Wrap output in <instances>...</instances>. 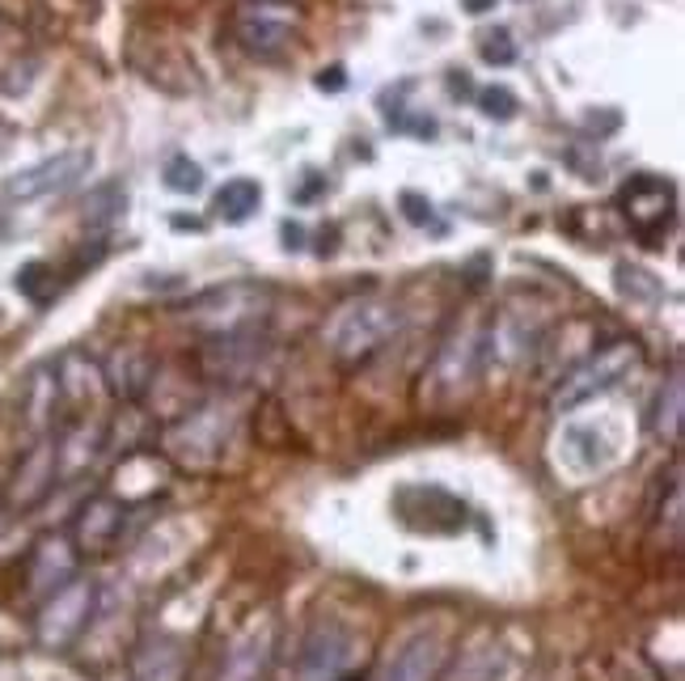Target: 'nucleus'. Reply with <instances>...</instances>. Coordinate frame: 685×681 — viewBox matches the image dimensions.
Wrapping results in <instances>:
<instances>
[{
  "label": "nucleus",
  "instance_id": "obj_27",
  "mask_svg": "<svg viewBox=\"0 0 685 681\" xmlns=\"http://www.w3.org/2000/svg\"><path fill=\"white\" fill-rule=\"evenodd\" d=\"M339 681H365V678H339Z\"/></svg>",
  "mask_w": 685,
  "mask_h": 681
},
{
  "label": "nucleus",
  "instance_id": "obj_8",
  "mask_svg": "<svg viewBox=\"0 0 685 681\" xmlns=\"http://www.w3.org/2000/svg\"><path fill=\"white\" fill-rule=\"evenodd\" d=\"M60 478V462H56V441H34V445L22 453V462L13 470L9 487H4V504L13 512H30L34 504H43L47 491L56 487Z\"/></svg>",
  "mask_w": 685,
  "mask_h": 681
},
{
  "label": "nucleus",
  "instance_id": "obj_20",
  "mask_svg": "<svg viewBox=\"0 0 685 681\" xmlns=\"http://www.w3.org/2000/svg\"><path fill=\"white\" fill-rule=\"evenodd\" d=\"M123 204H128V191H123L119 182H107L102 191L89 195V213H86V220H89V225H110L115 216L123 213Z\"/></svg>",
  "mask_w": 685,
  "mask_h": 681
},
{
  "label": "nucleus",
  "instance_id": "obj_2",
  "mask_svg": "<svg viewBox=\"0 0 685 681\" xmlns=\"http://www.w3.org/2000/svg\"><path fill=\"white\" fill-rule=\"evenodd\" d=\"M643 352L639 343L631 339H618L609 343V347H600L597 356H588L584 364H576L563 382L555 385V394H550V411H576V406L593 403L600 394H609L622 377H631V368H639Z\"/></svg>",
  "mask_w": 685,
  "mask_h": 681
},
{
  "label": "nucleus",
  "instance_id": "obj_1",
  "mask_svg": "<svg viewBox=\"0 0 685 681\" xmlns=\"http://www.w3.org/2000/svg\"><path fill=\"white\" fill-rule=\"evenodd\" d=\"M398 326H403L398 305L368 297V300H351V305H343L339 314L326 322L321 339H326V347H330L339 361H365V356H373V352H377Z\"/></svg>",
  "mask_w": 685,
  "mask_h": 681
},
{
  "label": "nucleus",
  "instance_id": "obj_14",
  "mask_svg": "<svg viewBox=\"0 0 685 681\" xmlns=\"http://www.w3.org/2000/svg\"><path fill=\"white\" fill-rule=\"evenodd\" d=\"M347 660V639L339 631H326V635H314L309 639V648H305V678H335L339 673V664Z\"/></svg>",
  "mask_w": 685,
  "mask_h": 681
},
{
  "label": "nucleus",
  "instance_id": "obj_26",
  "mask_svg": "<svg viewBox=\"0 0 685 681\" xmlns=\"http://www.w3.org/2000/svg\"><path fill=\"white\" fill-rule=\"evenodd\" d=\"M466 4V13H474V18H483V13H492L499 0H461Z\"/></svg>",
  "mask_w": 685,
  "mask_h": 681
},
{
  "label": "nucleus",
  "instance_id": "obj_10",
  "mask_svg": "<svg viewBox=\"0 0 685 681\" xmlns=\"http://www.w3.org/2000/svg\"><path fill=\"white\" fill-rule=\"evenodd\" d=\"M123 530V504L115 500V495H93L81 516H77V525H72V537H77V546L89 554L107 551L115 546V537Z\"/></svg>",
  "mask_w": 685,
  "mask_h": 681
},
{
  "label": "nucleus",
  "instance_id": "obj_7",
  "mask_svg": "<svg viewBox=\"0 0 685 681\" xmlns=\"http://www.w3.org/2000/svg\"><path fill=\"white\" fill-rule=\"evenodd\" d=\"M262 300H267V288H258V284H229V288H212V293H203V297L195 300L191 318L203 330L234 335V330L250 326L262 314Z\"/></svg>",
  "mask_w": 685,
  "mask_h": 681
},
{
  "label": "nucleus",
  "instance_id": "obj_15",
  "mask_svg": "<svg viewBox=\"0 0 685 681\" xmlns=\"http://www.w3.org/2000/svg\"><path fill=\"white\" fill-rule=\"evenodd\" d=\"M262 664H267V635H250L241 639L234 648V657H229V664H225V673H220V681H258L262 678Z\"/></svg>",
  "mask_w": 685,
  "mask_h": 681
},
{
  "label": "nucleus",
  "instance_id": "obj_4",
  "mask_svg": "<svg viewBox=\"0 0 685 681\" xmlns=\"http://www.w3.org/2000/svg\"><path fill=\"white\" fill-rule=\"evenodd\" d=\"M618 208L626 216V225H631V234L639 237L643 246H661L664 234L677 220V191L661 174H639V178H631L622 187Z\"/></svg>",
  "mask_w": 685,
  "mask_h": 681
},
{
  "label": "nucleus",
  "instance_id": "obj_12",
  "mask_svg": "<svg viewBox=\"0 0 685 681\" xmlns=\"http://www.w3.org/2000/svg\"><path fill=\"white\" fill-rule=\"evenodd\" d=\"M131 678L136 681H178L182 678V648L170 639H145L131 657Z\"/></svg>",
  "mask_w": 685,
  "mask_h": 681
},
{
  "label": "nucleus",
  "instance_id": "obj_11",
  "mask_svg": "<svg viewBox=\"0 0 685 681\" xmlns=\"http://www.w3.org/2000/svg\"><path fill=\"white\" fill-rule=\"evenodd\" d=\"M440 664H445V643L436 635H419L394 657L386 681H431L440 673Z\"/></svg>",
  "mask_w": 685,
  "mask_h": 681
},
{
  "label": "nucleus",
  "instance_id": "obj_23",
  "mask_svg": "<svg viewBox=\"0 0 685 681\" xmlns=\"http://www.w3.org/2000/svg\"><path fill=\"white\" fill-rule=\"evenodd\" d=\"M47 279H51V267H47V263H26L22 272H18V293H26L30 300H43Z\"/></svg>",
  "mask_w": 685,
  "mask_h": 681
},
{
  "label": "nucleus",
  "instance_id": "obj_22",
  "mask_svg": "<svg viewBox=\"0 0 685 681\" xmlns=\"http://www.w3.org/2000/svg\"><path fill=\"white\" fill-rule=\"evenodd\" d=\"M478 56L487 60V65H513L516 60V43L508 30H487L483 34V43H478Z\"/></svg>",
  "mask_w": 685,
  "mask_h": 681
},
{
  "label": "nucleus",
  "instance_id": "obj_9",
  "mask_svg": "<svg viewBox=\"0 0 685 681\" xmlns=\"http://www.w3.org/2000/svg\"><path fill=\"white\" fill-rule=\"evenodd\" d=\"M72 575H77V546L51 533L34 546L30 563H26V589L34 596H51L56 589H64Z\"/></svg>",
  "mask_w": 685,
  "mask_h": 681
},
{
  "label": "nucleus",
  "instance_id": "obj_3",
  "mask_svg": "<svg viewBox=\"0 0 685 681\" xmlns=\"http://www.w3.org/2000/svg\"><path fill=\"white\" fill-rule=\"evenodd\" d=\"M234 427H237V415L229 406H220V403L199 406V411H191L182 424H173L170 432H166V448H170L182 466L208 470V466H216V457L225 453V445L234 441Z\"/></svg>",
  "mask_w": 685,
  "mask_h": 681
},
{
  "label": "nucleus",
  "instance_id": "obj_6",
  "mask_svg": "<svg viewBox=\"0 0 685 681\" xmlns=\"http://www.w3.org/2000/svg\"><path fill=\"white\" fill-rule=\"evenodd\" d=\"M93 166V152L89 149H64L56 157H47L39 166H26L22 174H13L4 182V199L13 204H34V199H51V195L72 191Z\"/></svg>",
  "mask_w": 685,
  "mask_h": 681
},
{
  "label": "nucleus",
  "instance_id": "obj_25",
  "mask_svg": "<svg viewBox=\"0 0 685 681\" xmlns=\"http://www.w3.org/2000/svg\"><path fill=\"white\" fill-rule=\"evenodd\" d=\"M343 81H347L343 68H326V72L318 77V89H343Z\"/></svg>",
  "mask_w": 685,
  "mask_h": 681
},
{
  "label": "nucleus",
  "instance_id": "obj_5",
  "mask_svg": "<svg viewBox=\"0 0 685 681\" xmlns=\"http://www.w3.org/2000/svg\"><path fill=\"white\" fill-rule=\"evenodd\" d=\"M93 580L86 575H72L64 589H56V593L43 601V610L34 618V635L43 643L47 652H64L77 643V635L89 626V614H93Z\"/></svg>",
  "mask_w": 685,
  "mask_h": 681
},
{
  "label": "nucleus",
  "instance_id": "obj_17",
  "mask_svg": "<svg viewBox=\"0 0 685 681\" xmlns=\"http://www.w3.org/2000/svg\"><path fill=\"white\" fill-rule=\"evenodd\" d=\"M241 47L246 51H258V56H276L279 47L288 43V26L284 22H267V18H258V22H241Z\"/></svg>",
  "mask_w": 685,
  "mask_h": 681
},
{
  "label": "nucleus",
  "instance_id": "obj_19",
  "mask_svg": "<svg viewBox=\"0 0 685 681\" xmlns=\"http://www.w3.org/2000/svg\"><path fill=\"white\" fill-rule=\"evenodd\" d=\"M166 187L173 195H195L203 187V166L191 161L187 152H178V157H170V166H166Z\"/></svg>",
  "mask_w": 685,
  "mask_h": 681
},
{
  "label": "nucleus",
  "instance_id": "obj_13",
  "mask_svg": "<svg viewBox=\"0 0 685 681\" xmlns=\"http://www.w3.org/2000/svg\"><path fill=\"white\" fill-rule=\"evenodd\" d=\"M258 204H262V187H258L255 178H229L212 199L216 216L225 225H246L258 213Z\"/></svg>",
  "mask_w": 685,
  "mask_h": 681
},
{
  "label": "nucleus",
  "instance_id": "obj_16",
  "mask_svg": "<svg viewBox=\"0 0 685 681\" xmlns=\"http://www.w3.org/2000/svg\"><path fill=\"white\" fill-rule=\"evenodd\" d=\"M682 411H685V382L682 373H673L668 385L661 389V403H656V436L668 441V445L682 436Z\"/></svg>",
  "mask_w": 685,
  "mask_h": 681
},
{
  "label": "nucleus",
  "instance_id": "obj_24",
  "mask_svg": "<svg viewBox=\"0 0 685 681\" xmlns=\"http://www.w3.org/2000/svg\"><path fill=\"white\" fill-rule=\"evenodd\" d=\"M403 216H407L410 225H431V199L419 191H403Z\"/></svg>",
  "mask_w": 685,
  "mask_h": 681
},
{
  "label": "nucleus",
  "instance_id": "obj_21",
  "mask_svg": "<svg viewBox=\"0 0 685 681\" xmlns=\"http://www.w3.org/2000/svg\"><path fill=\"white\" fill-rule=\"evenodd\" d=\"M516 93L513 89H504V86H487V89H478V110L487 115V119H495V124H508L516 115Z\"/></svg>",
  "mask_w": 685,
  "mask_h": 681
},
{
  "label": "nucleus",
  "instance_id": "obj_18",
  "mask_svg": "<svg viewBox=\"0 0 685 681\" xmlns=\"http://www.w3.org/2000/svg\"><path fill=\"white\" fill-rule=\"evenodd\" d=\"M60 403V385L51 373H34V385H30V424L47 427L51 424V411Z\"/></svg>",
  "mask_w": 685,
  "mask_h": 681
}]
</instances>
